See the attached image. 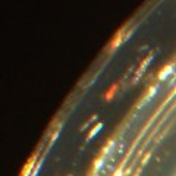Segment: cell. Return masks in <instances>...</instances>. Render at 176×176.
<instances>
[{"label":"cell","instance_id":"cell-3","mask_svg":"<svg viewBox=\"0 0 176 176\" xmlns=\"http://www.w3.org/2000/svg\"><path fill=\"white\" fill-rule=\"evenodd\" d=\"M151 57H153V56L150 54L148 57H145V60L142 62V65H139V68H138V71H136V76H139V75H141V74L144 72V69H145V66H147V65L150 63V60H151Z\"/></svg>","mask_w":176,"mask_h":176},{"label":"cell","instance_id":"cell-4","mask_svg":"<svg viewBox=\"0 0 176 176\" xmlns=\"http://www.w3.org/2000/svg\"><path fill=\"white\" fill-rule=\"evenodd\" d=\"M101 128H103V123H97V126H95V128H92V129L89 131V133H88V136H87V141H89L92 136H95V135L100 132Z\"/></svg>","mask_w":176,"mask_h":176},{"label":"cell","instance_id":"cell-5","mask_svg":"<svg viewBox=\"0 0 176 176\" xmlns=\"http://www.w3.org/2000/svg\"><path fill=\"white\" fill-rule=\"evenodd\" d=\"M156 91H157V85H154V87H150L148 92H147V97H145V100H148L151 95H154V94H156Z\"/></svg>","mask_w":176,"mask_h":176},{"label":"cell","instance_id":"cell-2","mask_svg":"<svg viewBox=\"0 0 176 176\" xmlns=\"http://www.w3.org/2000/svg\"><path fill=\"white\" fill-rule=\"evenodd\" d=\"M122 35H123V30H122V31H119V32L116 34V37H115V41H113V43H112V45H110V48H112V50H113V48H116L119 44L125 40Z\"/></svg>","mask_w":176,"mask_h":176},{"label":"cell","instance_id":"cell-1","mask_svg":"<svg viewBox=\"0 0 176 176\" xmlns=\"http://www.w3.org/2000/svg\"><path fill=\"white\" fill-rule=\"evenodd\" d=\"M173 69H175V62H172V63H169L167 66H164L162 71H160V74H159V76H157V79L159 81H163V79H166L170 74H173Z\"/></svg>","mask_w":176,"mask_h":176}]
</instances>
